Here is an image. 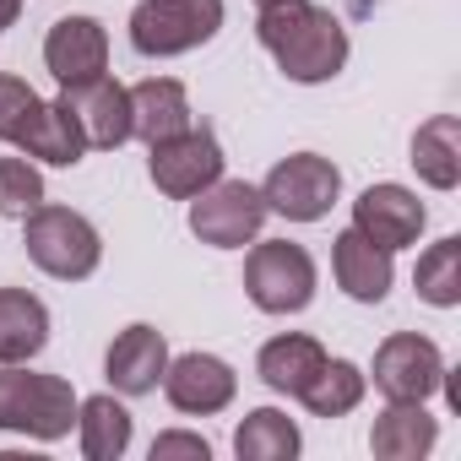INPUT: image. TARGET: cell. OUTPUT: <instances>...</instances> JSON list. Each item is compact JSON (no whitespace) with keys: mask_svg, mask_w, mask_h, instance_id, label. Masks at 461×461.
Masks as SVG:
<instances>
[{"mask_svg":"<svg viewBox=\"0 0 461 461\" xmlns=\"http://www.w3.org/2000/svg\"><path fill=\"white\" fill-rule=\"evenodd\" d=\"M261 50L299 87H321L348 66V28L315 0H272L256 17Z\"/></svg>","mask_w":461,"mask_h":461,"instance_id":"obj_1","label":"cell"},{"mask_svg":"<svg viewBox=\"0 0 461 461\" xmlns=\"http://www.w3.org/2000/svg\"><path fill=\"white\" fill-rule=\"evenodd\" d=\"M77 391L60 375H33L23 364H0V434L66 439L77 429Z\"/></svg>","mask_w":461,"mask_h":461,"instance_id":"obj_2","label":"cell"},{"mask_svg":"<svg viewBox=\"0 0 461 461\" xmlns=\"http://www.w3.org/2000/svg\"><path fill=\"white\" fill-rule=\"evenodd\" d=\"M23 245H28V261H33L44 277H55V283H82V277H93L98 261H104L98 228H93L82 212L50 206V201L23 217Z\"/></svg>","mask_w":461,"mask_h":461,"instance_id":"obj_3","label":"cell"},{"mask_svg":"<svg viewBox=\"0 0 461 461\" xmlns=\"http://www.w3.org/2000/svg\"><path fill=\"white\" fill-rule=\"evenodd\" d=\"M315 256L294 240H256L245 256V294L261 315H299L315 299Z\"/></svg>","mask_w":461,"mask_h":461,"instance_id":"obj_4","label":"cell"},{"mask_svg":"<svg viewBox=\"0 0 461 461\" xmlns=\"http://www.w3.org/2000/svg\"><path fill=\"white\" fill-rule=\"evenodd\" d=\"M222 28V0H141L131 12V50L147 60H174L212 44Z\"/></svg>","mask_w":461,"mask_h":461,"instance_id":"obj_5","label":"cell"},{"mask_svg":"<svg viewBox=\"0 0 461 461\" xmlns=\"http://www.w3.org/2000/svg\"><path fill=\"white\" fill-rule=\"evenodd\" d=\"M267 222V201L256 185L245 179H212L195 201H190V234L212 250H245L261 240Z\"/></svg>","mask_w":461,"mask_h":461,"instance_id":"obj_6","label":"cell"},{"mask_svg":"<svg viewBox=\"0 0 461 461\" xmlns=\"http://www.w3.org/2000/svg\"><path fill=\"white\" fill-rule=\"evenodd\" d=\"M337 195H342V168H337L331 158H321V152H294V158H283V163L267 174V185H261L267 212H277V217H288V222H321V217L337 206Z\"/></svg>","mask_w":461,"mask_h":461,"instance_id":"obj_7","label":"cell"},{"mask_svg":"<svg viewBox=\"0 0 461 461\" xmlns=\"http://www.w3.org/2000/svg\"><path fill=\"white\" fill-rule=\"evenodd\" d=\"M147 174L168 201H195L212 179H222V141L206 125H190L158 147H147Z\"/></svg>","mask_w":461,"mask_h":461,"instance_id":"obj_8","label":"cell"},{"mask_svg":"<svg viewBox=\"0 0 461 461\" xmlns=\"http://www.w3.org/2000/svg\"><path fill=\"white\" fill-rule=\"evenodd\" d=\"M445 385V353L418 337V331H396L375 348V391L385 402H429Z\"/></svg>","mask_w":461,"mask_h":461,"instance_id":"obj_9","label":"cell"},{"mask_svg":"<svg viewBox=\"0 0 461 461\" xmlns=\"http://www.w3.org/2000/svg\"><path fill=\"white\" fill-rule=\"evenodd\" d=\"M163 396L185 418H212V412H222L240 396V375L228 369L217 353H179L163 369Z\"/></svg>","mask_w":461,"mask_h":461,"instance_id":"obj_10","label":"cell"},{"mask_svg":"<svg viewBox=\"0 0 461 461\" xmlns=\"http://www.w3.org/2000/svg\"><path fill=\"white\" fill-rule=\"evenodd\" d=\"M60 104L71 109L77 131L87 147L98 152H114L131 141V87H120L109 71L93 77V82H77V87H60Z\"/></svg>","mask_w":461,"mask_h":461,"instance_id":"obj_11","label":"cell"},{"mask_svg":"<svg viewBox=\"0 0 461 461\" xmlns=\"http://www.w3.org/2000/svg\"><path fill=\"white\" fill-rule=\"evenodd\" d=\"M423 222H429V212H423V201L407 185H369L353 201V228H358L369 245L391 250V256L407 250V245H418Z\"/></svg>","mask_w":461,"mask_h":461,"instance_id":"obj_12","label":"cell"},{"mask_svg":"<svg viewBox=\"0 0 461 461\" xmlns=\"http://www.w3.org/2000/svg\"><path fill=\"white\" fill-rule=\"evenodd\" d=\"M44 66L60 87H77V82H93L109 71V33L98 17H60L50 33H44Z\"/></svg>","mask_w":461,"mask_h":461,"instance_id":"obj_13","label":"cell"},{"mask_svg":"<svg viewBox=\"0 0 461 461\" xmlns=\"http://www.w3.org/2000/svg\"><path fill=\"white\" fill-rule=\"evenodd\" d=\"M163 369H168V342H163V331L147 326V321L125 326V331L109 342V353H104V380H109L120 396H147V391H158V385H163Z\"/></svg>","mask_w":461,"mask_h":461,"instance_id":"obj_14","label":"cell"},{"mask_svg":"<svg viewBox=\"0 0 461 461\" xmlns=\"http://www.w3.org/2000/svg\"><path fill=\"white\" fill-rule=\"evenodd\" d=\"M331 272H337V288L353 299V304H380L396 283V267H391V250L369 245L358 228H342L331 240Z\"/></svg>","mask_w":461,"mask_h":461,"instance_id":"obj_15","label":"cell"},{"mask_svg":"<svg viewBox=\"0 0 461 461\" xmlns=\"http://www.w3.org/2000/svg\"><path fill=\"white\" fill-rule=\"evenodd\" d=\"M190 125H195V114H190L185 82H174V77H147V82L131 87V136H136V141L158 147V141H168V136H179V131H190Z\"/></svg>","mask_w":461,"mask_h":461,"instance_id":"obj_16","label":"cell"},{"mask_svg":"<svg viewBox=\"0 0 461 461\" xmlns=\"http://www.w3.org/2000/svg\"><path fill=\"white\" fill-rule=\"evenodd\" d=\"M17 147H23V158L50 163V168H77V163L87 158V141H82V131H77V120H71V109H66L60 98H55V104L39 98V109H33L28 125L17 131Z\"/></svg>","mask_w":461,"mask_h":461,"instance_id":"obj_17","label":"cell"},{"mask_svg":"<svg viewBox=\"0 0 461 461\" xmlns=\"http://www.w3.org/2000/svg\"><path fill=\"white\" fill-rule=\"evenodd\" d=\"M50 348V310L28 288H0V364H28Z\"/></svg>","mask_w":461,"mask_h":461,"instance_id":"obj_18","label":"cell"},{"mask_svg":"<svg viewBox=\"0 0 461 461\" xmlns=\"http://www.w3.org/2000/svg\"><path fill=\"white\" fill-rule=\"evenodd\" d=\"M434 439H439V423L423 412V402H391L369 429V450L380 461H418L434 450Z\"/></svg>","mask_w":461,"mask_h":461,"instance_id":"obj_19","label":"cell"},{"mask_svg":"<svg viewBox=\"0 0 461 461\" xmlns=\"http://www.w3.org/2000/svg\"><path fill=\"white\" fill-rule=\"evenodd\" d=\"M321 364H326V348H321L315 337H304V331H283V337H272V342L261 348L256 375H261L277 396H299V391L321 375Z\"/></svg>","mask_w":461,"mask_h":461,"instance_id":"obj_20","label":"cell"},{"mask_svg":"<svg viewBox=\"0 0 461 461\" xmlns=\"http://www.w3.org/2000/svg\"><path fill=\"white\" fill-rule=\"evenodd\" d=\"M412 168L429 190L461 185V120L456 114H434L412 131Z\"/></svg>","mask_w":461,"mask_h":461,"instance_id":"obj_21","label":"cell"},{"mask_svg":"<svg viewBox=\"0 0 461 461\" xmlns=\"http://www.w3.org/2000/svg\"><path fill=\"white\" fill-rule=\"evenodd\" d=\"M77 439H82L87 461H120L131 450V407L114 396L77 402Z\"/></svg>","mask_w":461,"mask_h":461,"instance_id":"obj_22","label":"cell"},{"mask_svg":"<svg viewBox=\"0 0 461 461\" xmlns=\"http://www.w3.org/2000/svg\"><path fill=\"white\" fill-rule=\"evenodd\" d=\"M299 423L277 407H256L245 412V423L234 429V456L240 461H294L299 456Z\"/></svg>","mask_w":461,"mask_h":461,"instance_id":"obj_23","label":"cell"},{"mask_svg":"<svg viewBox=\"0 0 461 461\" xmlns=\"http://www.w3.org/2000/svg\"><path fill=\"white\" fill-rule=\"evenodd\" d=\"M364 391H369V375H364L358 364H348V358H326L321 375L299 391V402H304L315 418H348V412L364 402Z\"/></svg>","mask_w":461,"mask_h":461,"instance_id":"obj_24","label":"cell"},{"mask_svg":"<svg viewBox=\"0 0 461 461\" xmlns=\"http://www.w3.org/2000/svg\"><path fill=\"white\" fill-rule=\"evenodd\" d=\"M412 288H418V299L434 304V310H456V304H461V240H456V234L434 240V245L418 256Z\"/></svg>","mask_w":461,"mask_h":461,"instance_id":"obj_25","label":"cell"},{"mask_svg":"<svg viewBox=\"0 0 461 461\" xmlns=\"http://www.w3.org/2000/svg\"><path fill=\"white\" fill-rule=\"evenodd\" d=\"M44 206V174L33 158H0V217H28Z\"/></svg>","mask_w":461,"mask_h":461,"instance_id":"obj_26","label":"cell"},{"mask_svg":"<svg viewBox=\"0 0 461 461\" xmlns=\"http://www.w3.org/2000/svg\"><path fill=\"white\" fill-rule=\"evenodd\" d=\"M33 109H39V93L23 77H0V141H17Z\"/></svg>","mask_w":461,"mask_h":461,"instance_id":"obj_27","label":"cell"},{"mask_svg":"<svg viewBox=\"0 0 461 461\" xmlns=\"http://www.w3.org/2000/svg\"><path fill=\"white\" fill-rule=\"evenodd\" d=\"M168 456H190V461H212V445L201 434H185V429H168L152 439V461H168Z\"/></svg>","mask_w":461,"mask_h":461,"instance_id":"obj_28","label":"cell"},{"mask_svg":"<svg viewBox=\"0 0 461 461\" xmlns=\"http://www.w3.org/2000/svg\"><path fill=\"white\" fill-rule=\"evenodd\" d=\"M17 17H23V0H0V33L17 28Z\"/></svg>","mask_w":461,"mask_h":461,"instance_id":"obj_29","label":"cell"},{"mask_svg":"<svg viewBox=\"0 0 461 461\" xmlns=\"http://www.w3.org/2000/svg\"><path fill=\"white\" fill-rule=\"evenodd\" d=\"M348 6H353V12H358V17H364V12H369V6H375V0H348Z\"/></svg>","mask_w":461,"mask_h":461,"instance_id":"obj_30","label":"cell"},{"mask_svg":"<svg viewBox=\"0 0 461 461\" xmlns=\"http://www.w3.org/2000/svg\"><path fill=\"white\" fill-rule=\"evenodd\" d=\"M256 6H272V0H256Z\"/></svg>","mask_w":461,"mask_h":461,"instance_id":"obj_31","label":"cell"}]
</instances>
